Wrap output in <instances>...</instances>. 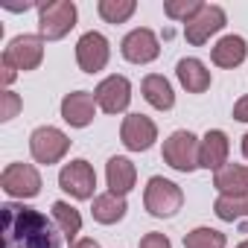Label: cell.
I'll use <instances>...</instances> for the list:
<instances>
[{"label": "cell", "mask_w": 248, "mask_h": 248, "mask_svg": "<svg viewBox=\"0 0 248 248\" xmlns=\"http://www.w3.org/2000/svg\"><path fill=\"white\" fill-rule=\"evenodd\" d=\"M0 239L3 248H62V231L41 210L27 204L0 207Z\"/></svg>", "instance_id": "cell-1"}, {"label": "cell", "mask_w": 248, "mask_h": 248, "mask_svg": "<svg viewBox=\"0 0 248 248\" xmlns=\"http://www.w3.org/2000/svg\"><path fill=\"white\" fill-rule=\"evenodd\" d=\"M76 27V3L73 0H50L38 6V35L44 41H59Z\"/></svg>", "instance_id": "cell-2"}, {"label": "cell", "mask_w": 248, "mask_h": 248, "mask_svg": "<svg viewBox=\"0 0 248 248\" xmlns=\"http://www.w3.org/2000/svg\"><path fill=\"white\" fill-rule=\"evenodd\" d=\"M143 204H146V210H149L152 216L170 219V216H175V213L181 210L184 193H181V187H178L175 181H170V178H164V175H152V178L146 181Z\"/></svg>", "instance_id": "cell-3"}, {"label": "cell", "mask_w": 248, "mask_h": 248, "mask_svg": "<svg viewBox=\"0 0 248 248\" xmlns=\"http://www.w3.org/2000/svg\"><path fill=\"white\" fill-rule=\"evenodd\" d=\"M67 149H70V138L56 126H38L30 135V152H32L35 164H44V167L59 164L67 155Z\"/></svg>", "instance_id": "cell-4"}, {"label": "cell", "mask_w": 248, "mask_h": 248, "mask_svg": "<svg viewBox=\"0 0 248 248\" xmlns=\"http://www.w3.org/2000/svg\"><path fill=\"white\" fill-rule=\"evenodd\" d=\"M199 138L193 132H172L167 140H164V161L178 170V172H196L199 170Z\"/></svg>", "instance_id": "cell-5"}, {"label": "cell", "mask_w": 248, "mask_h": 248, "mask_svg": "<svg viewBox=\"0 0 248 248\" xmlns=\"http://www.w3.org/2000/svg\"><path fill=\"white\" fill-rule=\"evenodd\" d=\"M0 187L12 199H35L41 193V172L32 164H9L0 175Z\"/></svg>", "instance_id": "cell-6"}, {"label": "cell", "mask_w": 248, "mask_h": 248, "mask_svg": "<svg viewBox=\"0 0 248 248\" xmlns=\"http://www.w3.org/2000/svg\"><path fill=\"white\" fill-rule=\"evenodd\" d=\"M59 187L64 193H70L73 199H96L93 196V190H96V172H93V167L85 158H76V161H70V164L62 167Z\"/></svg>", "instance_id": "cell-7"}, {"label": "cell", "mask_w": 248, "mask_h": 248, "mask_svg": "<svg viewBox=\"0 0 248 248\" xmlns=\"http://www.w3.org/2000/svg\"><path fill=\"white\" fill-rule=\"evenodd\" d=\"M3 62L15 70H35L44 62V38L41 35H15L3 50Z\"/></svg>", "instance_id": "cell-8"}, {"label": "cell", "mask_w": 248, "mask_h": 248, "mask_svg": "<svg viewBox=\"0 0 248 248\" xmlns=\"http://www.w3.org/2000/svg\"><path fill=\"white\" fill-rule=\"evenodd\" d=\"M120 140H123V146H126L129 152H146L158 140V126L146 114H129V117H123Z\"/></svg>", "instance_id": "cell-9"}, {"label": "cell", "mask_w": 248, "mask_h": 248, "mask_svg": "<svg viewBox=\"0 0 248 248\" xmlns=\"http://www.w3.org/2000/svg\"><path fill=\"white\" fill-rule=\"evenodd\" d=\"M120 53L132 64H149V62H155L161 56V44H158V35L152 30L138 27V30H132L126 38H123Z\"/></svg>", "instance_id": "cell-10"}, {"label": "cell", "mask_w": 248, "mask_h": 248, "mask_svg": "<svg viewBox=\"0 0 248 248\" xmlns=\"http://www.w3.org/2000/svg\"><path fill=\"white\" fill-rule=\"evenodd\" d=\"M93 96H96V105L105 114H120V111H126L129 102H132V82L126 76H117V73L114 76H105L96 85Z\"/></svg>", "instance_id": "cell-11"}, {"label": "cell", "mask_w": 248, "mask_h": 248, "mask_svg": "<svg viewBox=\"0 0 248 248\" xmlns=\"http://www.w3.org/2000/svg\"><path fill=\"white\" fill-rule=\"evenodd\" d=\"M111 59V44L102 32H85L79 41H76V62L85 73H99Z\"/></svg>", "instance_id": "cell-12"}, {"label": "cell", "mask_w": 248, "mask_h": 248, "mask_svg": "<svg viewBox=\"0 0 248 248\" xmlns=\"http://www.w3.org/2000/svg\"><path fill=\"white\" fill-rule=\"evenodd\" d=\"M225 9L222 6H207L204 3V9L193 18V21H187L184 24V38L193 44V47H202V44H207L210 41V35H216L222 27H225Z\"/></svg>", "instance_id": "cell-13"}, {"label": "cell", "mask_w": 248, "mask_h": 248, "mask_svg": "<svg viewBox=\"0 0 248 248\" xmlns=\"http://www.w3.org/2000/svg\"><path fill=\"white\" fill-rule=\"evenodd\" d=\"M96 114V96L88 91H73L62 99V120L73 129H85L93 123Z\"/></svg>", "instance_id": "cell-14"}, {"label": "cell", "mask_w": 248, "mask_h": 248, "mask_svg": "<svg viewBox=\"0 0 248 248\" xmlns=\"http://www.w3.org/2000/svg\"><path fill=\"white\" fill-rule=\"evenodd\" d=\"M228 155H231V140L222 129H210L202 143H199V167L204 170H213L219 172L225 164H228Z\"/></svg>", "instance_id": "cell-15"}, {"label": "cell", "mask_w": 248, "mask_h": 248, "mask_svg": "<svg viewBox=\"0 0 248 248\" xmlns=\"http://www.w3.org/2000/svg\"><path fill=\"white\" fill-rule=\"evenodd\" d=\"M105 181H108V193L126 196V193H132L135 184H138V167H135L129 158L114 155V158H108V164H105Z\"/></svg>", "instance_id": "cell-16"}, {"label": "cell", "mask_w": 248, "mask_h": 248, "mask_svg": "<svg viewBox=\"0 0 248 248\" xmlns=\"http://www.w3.org/2000/svg\"><path fill=\"white\" fill-rule=\"evenodd\" d=\"M213 187L219 190V196H248V167L225 164L213 175Z\"/></svg>", "instance_id": "cell-17"}, {"label": "cell", "mask_w": 248, "mask_h": 248, "mask_svg": "<svg viewBox=\"0 0 248 248\" xmlns=\"http://www.w3.org/2000/svg\"><path fill=\"white\" fill-rule=\"evenodd\" d=\"M175 76L190 93H204L210 88V70L199 59H181L175 64Z\"/></svg>", "instance_id": "cell-18"}, {"label": "cell", "mask_w": 248, "mask_h": 248, "mask_svg": "<svg viewBox=\"0 0 248 248\" xmlns=\"http://www.w3.org/2000/svg\"><path fill=\"white\" fill-rule=\"evenodd\" d=\"M245 53H248V44H245L242 35H225V38L216 41L210 59H213V64H219V67H236V64L245 62Z\"/></svg>", "instance_id": "cell-19"}, {"label": "cell", "mask_w": 248, "mask_h": 248, "mask_svg": "<svg viewBox=\"0 0 248 248\" xmlns=\"http://www.w3.org/2000/svg\"><path fill=\"white\" fill-rule=\"evenodd\" d=\"M140 91H143V99H146L152 108H158V111H170V108L175 105L172 85H170V82H167L161 73H149V76L143 79Z\"/></svg>", "instance_id": "cell-20"}, {"label": "cell", "mask_w": 248, "mask_h": 248, "mask_svg": "<svg viewBox=\"0 0 248 248\" xmlns=\"http://www.w3.org/2000/svg\"><path fill=\"white\" fill-rule=\"evenodd\" d=\"M129 204H126V196H114V193H102L93 199L91 204V213L99 225H117L123 216H126Z\"/></svg>", "instance_id": "cell-21"}, {"label": "cell", "mask_w": 248, "mask_h": 248, "mask_svg": "<svg viewBox=\"0 0 248 248\" xmlns=\"http://www.w3.org/2000/svg\"><path fill=\"white\" fill-rule=\"evenodd\" d=\"M53 222H56V228L62 231V236L67 242L76 239L79 231H82V213L67 202H53Z\"/></svg>", "instance_id": "cell-22"}, {"label": "cell", "mask_w": 248, "mask_h": 248, "mask_svg": "<svg viewBox=\"0 0 248 248\" xmlns=\"http://www.w3.org/2000/svg\"><path fill=\"white\" fill-rule=\"evenodd\" d=\"M213 213L222 222H248V196H219Z\"/></svg>", "instance_id": "cell-23"}, {"label": "cell", "mask_w": 248, "mask_h": 248, "mask_svg": "<svg viewBox=\"0 0 248 248\" xmlns=\"http://www.w3.org/2000/svg\"><path fill=\"white\" fill-rule=\"evenodd\" d=\"M135 9H138L135 0H99V6H96L105 24H126L135 15Z\"/></svg>", "instance_id": "cell-24"}, {"label": "cell", "mask_w": 248, "mask_h": 248, "mask_svg": "<svg viewBox=\"0 0 248 248\" xmlns=\"http://www.w3.org/2000/svg\"><path fill=\"white\" fill-rule=\"evenodd\" d=\"M228 239L216 228H193L184 236V248H225Z\"/></svg>", "instance_id": "cell-25"}, {"label": "cell", "mask_w": 248, "mask_h": 248, "mask_svg": "<svg viewBox=\"0 0 248 248\" xmlns=\"http://www.w3.org/2000/svg\"><path fill=\"white\" fill-rule=\"evenodd\" d=\"M204 9V3L202 0H167L164 3V12H167V18H172V21H181V24H187V21H193L199 12Z\"/></svg>", "instance_id": "cell-26"}, {"label": "cell", "mask_w": 248, "mask_h": 248, "mask_svg": "<svg viewBox=\"0 0 248 248\" xmlns=\"http://www.w3.org/2000/svg\"><path fill=\"white\" fill-rule=\"evenodd\" d=\"M21 96L18 93H12V91H3V108H0V120L3 123H9L12 117H18V111H21Z\"/></svg>", "instance_id": "cell-27"}, {"label": "cell", "mask_w": 248, "mask_h": 248, "mask_svg": "<svg viewBox=\"0 0 248 248\" xmlns=\"http://www.w3.org/2000/svg\"><path fill=\"white\" fill-rule=\"evenodd\" d=\"M138 248H172V242H170V236H167V233L152 231V233H146V236L140 239V245H138Z\"/></svg>", "instance_id": "cell-28"}, {"label": "cell", "mask_w": 248, "mask_h": 248, "mask_svg": "<svg viewBox=\"0 0 248 248\" xmlns=\"http://www.w3.org/2000/svg\"><path fill=\"white\" fill-rule=\"evenodd\" d=\"M233 120H239V123H248V93L236 99V105H233Z\"/></svg>", "instance_id": "cell-29"}, {"label": "cell", "mask_w": 248, "mask_h": 248, "mask_svg": "<svg viewBox=\"0 0 248 248\" xmlns=\"http://www.w3.org/2000/svg\"><path fill=\"white\" fill-rule=\"evenodd\" d=\"M15 76H18V70H15L12 64H6V62H3V85H6V88L15 82Z\"/></svg>", "instance_id": "cell-30"}, {"label": "cell", "mask_w": 248, "mask_h": 248, "mask_svg": "<svg viewBox=\"0 0 248 248\" xmlns=\"http://www.w3.org/2000/svg\"><path fill=\"white\" fill-rule=\"evenodd\" d=\"M70 248H99V242H96V239H91V236H82V239H76Z\"/></svg>", "instance_id": "cell-31"}, {"label": "cell", "mask_w": 248, "mask_h": 248, "mask_svg": "<svg viewBox=\"0 0 248 248\" xmlns=\"http://www.w3.org/2000/svg\"><path fill=\"white\" fill-rule=\"evenodd\" d=\"M242 155H245V158H248V135H245V138H242Z\"/></svg>", "instance_id": "cell-32"}, {"label": "cell", "mask_w": 248, "mask_h": 248, "mask_svg": "<svg viewBox=\"0 0 248 248\" xmlns=\"http://www.w3.org/2000/svg\"><path fill=\"white\" fill-rule=\"evenodd\" d=\"M236 248H248V239H245V242H239V245H236Z\"/></svg>", "instance_id": "cell-33"}]
</instances>
